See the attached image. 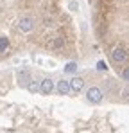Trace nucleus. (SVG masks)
Returning a JSON list of instances; mask_svg holds the SVG:
<instances>
[{
    "label": "nucleus",
    "mask_w": 129,
    "mask_h": 133,
    "mask_svg": "<svg viewBox=\"0 0 129 133\" xmlns=\"http://www.w3.org/2000/svg\"><path fill=\"white\" fill-rule=\"evenodd\" d=\"M129 58V54L126 52V49H122V47H115L113 50H111V61L115 63V65H122V63H126Z\"/></svg>",
    "instance_id": "obj_1"
},
{
    "label": "nucleus",
    "mask_w": 129,
    "mask_h": 133,
    "mask_svg": "<svg viewBox=\"0 0 129 133\" xmlns=\"http://www.w3.org/2000/svg\"><path fill=\"white\" fill-rule=\"evenodd\" d=\"M86 97H88V101H90V103L97 104V103H101V101H102V90L97 88V87H91V88L86 92Z\"/></svg>",
    "instance_id": "obj_2"
},
{
    "label": "nucleus",
    "mask_w": 129,
    "mask_h": 133,
    "mask_svg": "<svg viewBox=\"0 0 129 133\" xmlns=\"http://www.w3.org/2000/svg\"><path fill=\"white\" fill-rule=\"evenodd\" d=\"M18 29H20L22 32H31L34 29V20L31 16H22L20 20H18Z\"/></svg>",
    "instance_id": "obj_3"
},
{
    "label": "nucleus",
    "mask_w": 129,
    "mask_h": 133,
    "mask_svg": "<svg viewBox=\"0 0 129 133\" xmlns=\"http://www.w3.org/2000/svg\"><path fill=\"white\" fill-rule=\"evenodd\" d=\"M52 90H54V81L52 79H43V81H40V92H41L43 95H50Z\"/></svg>",
    "instance_id": "obj_4"
},
{
    "label": "nucleus",
    "mask_w": 129,
    "mask_h": 133,
    "mask_svg": "<svg viewBox=\"0 0 129 133\" xmlns=\"http://www.w3.org/2000/svg\"><path fill=\"white\" fill-rule=\"evenodd\" d=\"M84 87V81H83V77H74L72 81H70V88L72 92H75V94H79L81 90Z\"/></svg>",
    "instance_id": "obj_5"
},
{
    "label": "nucleus",
    "mask_w": 129,
    "mask_h": 133,
    "mask_svg": "<svg viewBox=\"0 0 129 133\" xmlns=\"http://www.w3.org/2000/svg\"><path fill=\"white\" fill-rule=\"evenodd\" d=\"M58 92H59L61 95H68V92H72L70 83H68V81H59V83H58Z\"/></svg>",
    "instance_id": "obj_6"
},
{
    "label": "nucleus",
    "mask_w": 129,
    "mask_h": 133,
    "mask_svg": "<svg viewBox=\"0 0 129 133\" xmlns=\"http://www.w3.org/2000/svg\"><path fill=\"white\" fill-rule=\"evenodd\" d=\"M50 49H61V47H63L64 45V42H63V38H61V36H56V38H52V40H50Z\"/></svg>",
    "instance_id": "obj_7"
},
{
    "label": "nucleus",
    "mask_w": 129,
    "mask_h": 133,
    "mask_svg": "<svg viewBox=\"0 0 129 133\" xmlns=\"http://www.w3.org/2000/svg\"><path fill=\"white\" fill-rule=\"evenodd\" d=\"M27 90H29V92H32V94L40 92V81H36V79H31V81L27 83Z\"/></svg>",
    "instance_id": "obj_8"
},
{
    "label": "nucleus",
    "mask_w": 129,
    "mask_h": 133,
    "mask_svg": "<svg viewBox=\"0 0 129 133\" xmlns=\"http://www.w3.org/2000/svg\"><path fill=\"white\" fill-rule=\"evenodd\" d=\"M77 68H79V66H77L75 61H70V63L64 65V72H66V74H74V72H77Z\"/></svg>",
    "instance_id": "obj_9"
},
{
    "label": "nucleus",
    "mask_w": 129,
    "mask_h": 133,
    "mask_svg": "<svg viewBox=\"0 0 129 133\" xmlns=\"http://www.w3.org/2000/svg\"><path fill=\"white\" fill-rule=\"evenodd\" d=\"M18 79H20L22 85H27V83L31 81V79H29V72H23V70H22V72H18Z\"/></svg>",
    "instance_id": "obj_10"
},
{
    "label": "nucleus",
    "mask_w": 129,
    "mask_h": 133,
    "mask_svg": "<svg viewBox=\"0 0 129 133\" xmlns=\"http://www.w3.org/2000/svg\"><path fill=\"white\" fill-rule=\"evenodd\" d=\"M7 47H9V40L5 36H0V52H5Z\"/></svg>",
    "instance_id": "obj_11"
},
{
    "label": "nucleus",
    "mask_w": 129,
    "mask_h": 133,
    "mask_svg": "<svg viewBox=\"0 0 129 133\" xmlns=\"http://www.w3.org/2000/svg\"><path fill=\"white\" fill-rule=\"evenodd\" d=\"M122 79H126V81H129V66L122 70Z\"/></svg>",
    "instance_id": "obj_12"
},
{
    "label": "nucleus",
    "mask_w": 129,
    "mask_h": 133,
    "mask_svg": "<svg viewBox=\"0 0 129 133\" xmlns=\"http://www.w3.org/2000/svg\"><path fill=\"white\" fill-rule=\"evenodd\" d=\"M97 68H99V70H106L108 66H106V63H104V61H99V63H97Z\"/></svg>",
    "instance_id": "obj_13"
},
{
    "label": "nucleus",
    "mask_w": 129,
    "mask_h": 133,
    "mask_svg": "<svg viewBox=\"0 0 129 133\" xmlns=\"http://www.w3.org/2000/svg\"><path fill=\"white\" fill-rule=\"evenodd\" d=\"M70 9L72 11H77V2L75 0H70Z\"/></svg>",
    "instance_id": "obj_14"
},
{
    "label": "nucleus",
    "mask_w": 129,
    "mask_h": 133,
    "mask_svg": "<svg viewBox=\"0 0 129 133\" xmlns=\"http://www.w3.org/2000/svg\"><path fill=\"white\" fill-rule=\"evenodd\" d=\"M122 95H124V97H129V87L122 90Z\"/></svg>",
    "instance_id": "obj_15"
},
{
    "label": "nucleus",
    "mask_w": 129,
    "mask_h": 133,
    "mask_svg": "<svg viewBox=\"0 0 129 133\" xmlns=\"http://www.w3.org/2000/svg\"><path fill=\"white\" fill-rule=\"evenodd\" d=\"M45 22H47V25H48V27H50V25H54V23H52V18H45Z\"/></svg>",
    "instance_id": "obj_16"
}]
</instances>
